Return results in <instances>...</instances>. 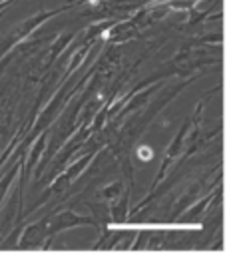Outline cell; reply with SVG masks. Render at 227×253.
<instances>
[]
</instances>
